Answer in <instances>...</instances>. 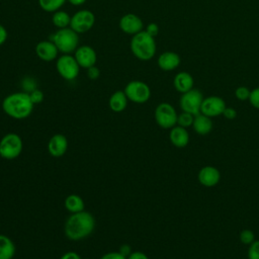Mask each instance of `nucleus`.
Segmentation results:
<instances>
[{
  "mask_svg": "<svg viewBox=\"0 0 259 259\" xmlns=\"http://www.w3.org/2000/svg\"><path fill=\"white\" fill-rule=\"evenodd\" d=\"M95 228V219L89 211L82 210L71 213L65 222L64 232L71 241H80L92 234Z\"/></svg>",
  "mask_w": 259,
  "mask_h": 259,
  "instance_id": "obj_1",
  "label": "nucleus"
},
{
  "mask_svg": "<svg viewBox=\"0 0 259 259\" xmlns=\"http://www.w3.org/2000/svg\"><path fill=\"white\" fill-rule=\"evenodd\" d=\"M34 104L32 103L29 93L14 92L7 95L2 101L3 111L14 119L27 118L32 110Z\"/></svg>",
  "mask_w": 259,
  "mask_h": 259,
  "instance_id": "obj_2",
  "label": "nucleus"
},
{
  "mask_svg": "<svg viewBox=\"0 0 259 259\" xmlns=\"http://www.w3.org/2000/svg\"><path fill=\"white\" fill-rule=\"evenodd\" d=\"M130 48L133 55L141 61H149L153 59L157 51L155 37L150 35L146 30H142L133 35Z\"/></svg>",
  "mask_w": 259,
  "mask_h": 259,
  "instance_id": "obj_3",
  "label": "nucleus"
},
{
  "mask_svg": "<svg viewBox=\"0 0 259 259\" xmlns=\"http://www.w3.org/2000/svg\"><path fill=\"white\" fill-rule=\"evenodd\" d=\"M50 40L56 45L59 52L63 54H71L78 48L79 36L78 33L69 26L66 28H59L51 35Z\"/></svg>",
  "mask_w": 259,
  "mask_h": 259,
  "instance_id": "obj_4",
  "label": "nucleus"
},
{
  "mask_svg": "<svg viewBox=\"0 0 259 259\" xmlns=\"http://www.w3.org/2000/svg\"><path fill=\"white\" fill-rule=\"evenodd\" d=\"M22 149V139L15 133H8L0 140V157L5 160L16 159L21 154Z\"/></svg>",
  "mask_w": 259,
  "mask_h": 259,
  "instance_id": "obj_5",
  "label": "nucleus"
},
{
  "mask_svg": "<svg viewBox=\"0 0 259 259\" xmlns=\"http://www.w3.org/2000/svg\"><path fill=\"white\" fill-rule=\"evenodd\" d=\"M124 93L127 99L134 103H146L151 97V89L149 85L140 80L130 81L124 87Z\"/></svg>",
  "mask_w": 259,
  "mask_h": 259,
  "instance_id": "obj_6",
  "label": "nucleus"
},
{
  "mask_svg": "<svg viewBox=\"0 0 259 259\" xmlns=\"http://www.w3.org/2000/svg\"><path fill=\"white\" fill-rule=\"evenodd\" d=\"M56 69L63 79L67 81H73L79 75L80 66L78 65L74 56H71L70 54H64L57 59Z\"/></svg>",
  "mask_w": 259,
  "mask_h": 259,
  "instance_id": "obj_7",
  "label": "nucleus"
},
{
  "mask_svg": "<svg viewBox=\"0 0 259 259\" xmlns=\"http://www.w3.org/2000/svg\"><path fill=\"white\" fill-rule=\"evenodd\" d=\"M154 117L160 127L167 130L177 124L178 114L173 105L168 102H161L155 108Z\"/></svg>",
  "mask_w": 259,
  "mask_h": 259,
  "instance_id": "obj_8",
  "label": "nucleus"
},
{
  "mask_svg": "<svg viewBox=\"0 0 259 259\" xmlns=\"http://www.w3.org/2000/svg\"><path fill=\"white\" fill-rule=\"evenodd\" d=\"M203 95L200 90L192 88L191 90L182 93L179 104L182 111L196 115L200 113V107L203 101Z\"/></svg>",
  "mask_w": 259,
  "mask_h": 259,
  "instance_id": "obj_9",
  "label": "nucleus"
},
{
  "mask_svg": "<svg viewBox=\"0 0 259 259\" xmlns=\"http://www.w3.org/2000/svg\"><path fill=\"white\" fill-rule=\"evenodd\" d=\"M95 22V15L87 9H82L75 12L71 16L70 27L79 33H85L90 30Z\"/></svg>",
  "mask_w": 259,
  "mask_h": 259,
  "instance_id": "obj_10",
  "label": "nucleus"
},
{
  "mask_svg": "<svg viewBox=\"0 0 259 259\" xmlns=\"http://www.w3.org/2000/svg\"><path fill=\"white\" fill-rule=\"evenodd\" d=\"M226 107V102L222 97L212 95L203 98L200 107V113L208 117H214L218 115H222Z\"/></svg>",
  "mask_w": 259,
  "mask_h": 259,
  "instance_id": "obj_11",
  "label": "nucleus"
},
{
  "mask_svg": "<svg viewBox=\"0 0 259 259\" xmlns=\"http://www.w3.org/2000/svg\"><path fill=\"white\" fill-rule=\"evenodd\" d=\"M144 27L143 20L134 13H126L119 19V28L122 32L131 35H135L142 31Z\"/></svg>",
  "mask_w": 259,
  "mask_h": 259,
  "instance_id": "obj_12",
  "label": "nucleus"
},
{
  "mask_svg": "<svg viewBox=\"0 0 259 259\" xmlns=\"http://www.w3.org/2000/svg\"><path fill=\"white\" fill-rule=\"evenodd\" d=\"M74 57L80 68L84 69H88L92 66H95L97 61L96 52L90 46H81L77 48Z\"/></svg>",
  "mask_w": 259,
  "mask_h": 259,
  "instance_id": "obj_13",
  "label": "nucleus"
},
{
  "mask_svg": "<svg viewBox=\"0 0 259 259\" xmlns=\"http://www.w3.org/2000/svg\"><path fill=\"white\" fill-rule=\"evenodd\" d=\"M35 54L41 61L51 62L58 59L59 50L52 40H40L35 46Z\"/></svg>",
  "mask_w": 259,
  "mask_h": 259,
  "instance_id": "obj_14",
  "label": "nucleus"
},
{
  "mask_svg": "<svg viewBox=\"0 0 259 259\" xmlns=\"http://www.w3.org/2000/svg\"><path fill=\"white\" fill-rule=\"evenodd\" d=\"M68 150V140L62 134L54 135L48 143V151L52 157L59 158L65 155Z\"/></svg>",
  "mask_w": 259,
  "mask_h": 259,
  "instance_id": "obj_15",
  "label": "nucleus"
},
{
  "mask_svg": "<svg viewBox=\"0 0 259 259\" xmlns=\"http://www.w3.org/2000/svg\"><path fill=\"white\" fill-rule=\"evenodd\" d=\"M197 178L201 185L205 187H212L220 182L221 173L219 169L213 166H204L199 170Z\"/></svg>",
  "mask_w": 259,
  "mask_h": 259,
  "instance_id": "obj_16",
  "label": "nucleus"
},
{
  "mask_svg": "<svg viewBox=\"0 0 259 259\" xmlns=\"http://www.w3.org/2000/svg\"><path fill=\"white\" fill-rule=\"evenodd\" d=\"M180 63V56L177 53L171 51L162 53L157 60L158 67L163 71H173L179 67Z\"/></svg>",
  "mask_w": 259,
  "mask_h": 259,
  "instance_id": "obj_17",
  "label": "nucleus"
},
{
  "mask_svg": "<svg viewBox=\"0 0 259 259\" xmlns=\"http://www.w3.org/2000/svg\"><path fill=\"white\" fill-rule=\"evenodd\" d=\"M173 86L176 91H178L182 94V93H185L193 88L194 79L190 73L181 71L174 76Z\"/></svg>",
  "mask_w": 259,
  "mask_h": 259,
  "instance_id": "obj_18",
  "label": "nucleus"
},
{
  "mask_svg": "<svg viewBox=\"0 0 259 259\" xmlns=\"http://www.w3.org/2000/svg\"><path fill=\"white\" fill-rule=\"evenodd\" d=\"M169 140L173 146L177 148H184L189 142V134L185 127L175 125L170 131Z\"/></svg>",
  "mask_w": 259,
  "mask_h": 259,
  "instance_id": "obj_19",
  "label": "nucleus"
},
{
  "mask_svg": "<svg viewBox=\"0 0 259 259\" xmlns=\"http://www.w3.org/2000/svg\"><path fill=\"white\" fill-rule=\"evenodd\" d=\"M127 101H128V99H127L124 91L117 90V91L113 92L111 94V96L109 97L108 105H109V108L113 112H121L126 108Z\"/></svg>",
  "mask_w": 259,
  "mask_h": 259,
  "instance_id": "obj_20",
  "label": "nucleus"
},
{
  "mask_svg": "<svg viewBox=\"0 0 259 259\" xmlns=\"http://www.w3.org/2000/svg\"><path fill=\"white\" fill-rule=\"evenodd\" d=\"M192 127L198 135L205 136L212 130L211 118L202 113H198L194 116Z\"/></svg>",
  "mask_w": 259,
  "mask_h": 259,
  "instance_id": "obj_21",
  "label": "nucleus"
},
{
  "mask_svg": "<svg viewBox=\"0 0 259 259\" xmlns=\"http://www.w3.org/2000/svg\"><path fill=\"white\" fill-rule=\"evenodd\" d=\"M15 254V245L13 241L3 235L0 234V259H12Z\"/></svg>",
  "mask_w": 259,
  "mask_h": 259,
  "instance_id": "obj_22",
  "label": "nucleus"
},
{
  "mask_svg": "<svg viewBox=\"0 0 259 259\" xmlns=\"http://www.w3.org/2000/svg\"><path fill=\"white\" fill-rule=\"evenodd\" d=\"M64 205H65V208L71 213L82 211V210H84V207H85V203H84L83 198L78 194L68 195L65 198Z\"/></svg>",
  "mask_w": 259,
  "mask_h": 259,
  "instance_id": "obj_23",
  "label": "nucleus"
},
{
  "mask_svg": "<svg viewBox=\"0 0 259 259\" xmlns=\"http://www.w3.org/2000/svg\"><path fill=\"white\" fill-rule=\"evenodd\" d=\"M71 16L63 10H57L54 12L52 16V22L53 24L58 28H66L70 26Z\"/></svg>",
  "mask_w": 259,
  "mask_h": 259,
  "instance_id": "obj_24",
  "label": "nucleus"
},
{
  "mask_svg": "<svg viewBox=\"0 0 259 259\" xmlns=\"http://www.w3.org/2000/svg\"><path fill=\"white\" fill-rule=\"evenodd\" d=\"M67 0H38L39 7L46 12H55L59 10Z\"/></svg>",
  "mask_w": 259,
  "mask_h": 259,
  "instance_id": "obj_25",
  "label": "nucleus"
},
{
  "mask_svg": "<svg viewBox=\"0 0 259 259\" xmlns=\"http://www.w3.org/2000/svg\"><path fill=\"white\" fill-rule=\"evenodd\" d=\"M194 116L193 114L191 113H188V112H185V111H182L180 114H178V117H177V124L182 126V127H189V126H192L193 124V120H194Z\"/></svg>",
  "mask_w": 259,
  "mask_h": 259,
  "instance_id": "obj_26",
  "label": "nucleus"
},
{
  "mask_svg": "<svg viewBox=\"0 0 259 259\" xmlns=\"http://www.w3.org/2000/svg\"><path fill=\"white\" fill-rule=\"evenodd\" d=\"M250 93H251V90L246 87V86H239L236 88L235 90V96L238 100H241V101H245V100H249V97H250Z\"/></svg>",
  "mask_w": 259,
  "mask_h": 259,
  "instance_id": "obj_27",
  "label": "nucleus"
},
{
  "mask_svg": "<svg viewBox=\"0 0 259 259\" xmlns=\"http://www.w3.org/2000/svg\"><path fill=\"white\" fill-rule=\"evenodd\" d=\"M240 241L245 245H250L255 241V235L251 230H243L240 233Z\"/></svg>",
  "mask_w": 259,
  "mask_h": 259,
  "instance_id": "obj_28",
  "label": "nucleus"
},
{
  "mask_svg": "<svg viewBox=\"0 0 259 259\" xmlns=\"http://www.w3.org/2000/svg\"><path fill=\"white\" fill-rule=\"evenodd\" d=\"M247 256L248 259H259V240H255L250 244Z\"/></svg>",
  "mask_w": 259,
  "mask_h": 259,
  "instance_id": "obj_29",
  "label": "nucleus"
},
{
  "mask_svg": "<svg viewBox=\"0 0 259 259\" xmlns=\"http://www.w3.org/2000/svg\"><path fill=\"white\" fill-rule=\"evenodd\" d=\"M29 97L32 101L33 104H38L40 102H42L44 98H45V95H44V92L39 89H33L32 91L29 92Z\"/></svg>",
  "mask_w": 259,
  "mask_h": 259,
  "instance_id": "obj_30",
  "label": "nucleus"
},
{
  "mask_svg": "<svg viewBox=\"0 0 259 259\" xmlns=\"http://www.w3.org/2000/svg\"><path fill=\"white\" fill-rule=\"evenodd\" d=\"M249 102L254 108L259 109V87H256L253 90H251Z\"/></svg>",
  "mask_w": 259,
  "mask_h": 259,
  "instance_id": "obj_31",
  "label": "nucleus"
},
{
  "mask_svg": "<svg viewBox=\"0 0 259 259\" xmlns=\"http://www.w3.org/2000/svg\"><path fill=\"white\" fill-rule=\"evenodd\" d=\"M87 76L90 80H96L100 76V71L96 66H92L87 69Z\"/></svg>",
  "mask_w": 259,
  "mask_h": 259,
  "instance_id": "obj_32",
  "label": "nucleus"
},
{
  "mask_svg": "<svg viewBox=\"0 0 259 259\" xmlns=\"http://www.w3.org/2000/svg\"><path fill=\"white\" fill-rule=\"evenodd\" d=\"M100 259H126V257L121 255L118 251H112L103 254Z\"/></svg>",
  "mask_w": 259,
  "mask_h": 259,
  "instance_id": "obj_33",
  "label": "nucleus"
},
{
  "mask_svg": "<svg viewBox=\"0 0 259 259\" xmlns=\"http://www.w3.org/2000/svg\"><path fill=\"white\" fill-rule=\"evenodd\" d=\"M145 30H146L150 35H152V36L155 37V36L158 34V32H159V26H158L157 23L151 22V23H149V24L147 25V27H146Z\"/></svg>",
  "mask_w": 259,
  "mask_h": 259,
  "instance_id": "obj_34",
  "label": "nucleus"
},
{
  "mask_svg": "<svg viewBox=\"0 0 259 259\" xmlns=\"http://www.w3.org/2000/svg\"><path fill=\"white\" fill-rule=\"evenodd\" d=\"M222 115H224L227 119H234L237 116V111L233 107L227 106Z\"/></svg>",
  "mask_w": 259,
  "mask_h": 259,
  "instance_id": "obj_35",
  "label": "nucleus"
},
{
  "mask_svg": "<svg viewBox=\"0 0 259 259\" xmlns=\"http://www.w3.org/2000/svg\"><path fill=\"white\" fill-rule=\"evenodd\" d=\"M126 259H149V257H148L144 252L135 251V252H132V253L126 257Z\"/></svg>",
  "mask_w": 259,
  "mask_h": 259,
  "instance_id": "obj_36",
  "label": "nucleus"
},
{
  "mask_svg": "<svg viewBox=\"0 0 259 259\" xmlns=\"http://www.w3.org/2000/svg\"><path fill=\"white\" fill-rule=\"evenodd\" d=\"M60 259H81L80 255L74 251H68L64 253Z\"/></svg>",
  "mask_w": 259,
  "mask_h": 259,
  "instance_id": "obj_37",
  "label": "nucleus"
},
{
  "mask_svg": "<svg viewBox=\"0 0 259 259\" xmlns=\"http://www.w3.org/2000/svg\"><path fill=\"white\" fill-rule=\"evenodd\" d=\"M118 252H119L121 255H123V256L127 257V256L133 252V251H132V248H131V246H130V245H127V244H123V245H121V246H120V248H119Z\"/></svg>",
  "mask_w": 259,
  "mask_h": 259,
  "instance_id": "obj_38",
  "label": "nucleus"
},
{
  "mask_svg": "<svg viewBox=\"0 0 259 259\" xmlns=\"http://www.w3.org/2000/svg\"><path fill=\"white\" fill-rule=\"evenodd\" d=\"M7 36H8V33L6 28L2 24H0V47L6 41Z\"/></svg>",
  "mask_w": 259,
  "mask_h": 259,
  "instance_id": "obj_39",
  "label": "nucleus"
},
{
  "mask_svg": "<svg viewBox=\"0 0 259 259\" xmlns=\"http://www.w3.org/2000/svg\"><path fill=\"white\" fill-rule=\"evenodd\" d=\"M67 1H69V3H71L74 6H80L84 4L87 0H67Z\"/></svg>",
  "mask_w": 259,
  "mask_h": 259,
  "instance_id": "obj_40",
  "label": "nucleus"
},
{
  "mask_svg": "<svg viewBox=\"0 0 259 259\" xmlns=\"http://www.w3.org/2000/svg\"><path fill=\"white\" fill-rule=\"evenodd\" d=\"M86 259H89V258H86Z\"/></svg>",
  "mask_w": 259,
  "mask_h": 259,
  "instance_id": "obj_41",
  "label": "nucleus"
}]
</instances>
